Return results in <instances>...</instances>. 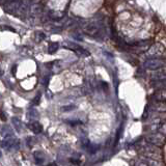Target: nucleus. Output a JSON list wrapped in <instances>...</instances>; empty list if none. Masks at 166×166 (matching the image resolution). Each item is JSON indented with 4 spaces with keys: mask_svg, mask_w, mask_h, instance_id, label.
<instances>
[{
    "mask_svg": "<svg viewBox=\"0 0 166 166\" xmlns=\"http://www.w3.org/2000/svg\"><path fill=\"white\" fill-rule=\"evenodd\" d=\"M48 166H57V165H56L55 163H50V164L48 165Z\"/></svg>",
    "mask_w": 166,
    "mask_h": 166,
    "instance_id": "obj_17",
    "label": "nucleus"
},
{
    "mask_svg": "<svg viewBox=\"0 0 166 166\" xmlns=\"http://www.w3.org/2000/svg\"><path fill=\"white\" fill-rule=\"evenodd\" d=\"M75 108H76L75 105H69V106H63L62 108V111H71L74 110Z\"/></svg>",
    "mask_w": 166,
    "mask_h": 166,
    "instance_id": "obj_12",
    "label": "nucleus"
},
{
    "mask_svg": "<svg viewBox=\"0 0 166 166\" xmlns=\"http://www.w3.org/2000/svg\"><path fill=\"white\" fill-rule=\"evenodd\" d=\"M2 157V153H1V150H0V158Z\"/></svg>",
    "mask_w": 166,
    "mask_h": 166,
    "instance_id": "obj_18",
    "label": "nucleus"
},
{
    "mask_svg": "<svg viewBox=\"0 0 166 166\" xmlns=\"http://www.w3.org/2000/svg\"><path fill=\"white\" fill-rule=\"evenodd\" d=\"M0 135H1L4 139L15 136L13 129L10 128V126H7V124H3V126L1 127V129H0Z\"/></svg>",
    "mask_w": 166,
    "mask_h": 166,
    "instance_id": "obj_4",
    "label": "nucleus"
},
{
    "mask_svg": "<svg viewBox=\"0 0 166 166\" xmlns=\"http://www.w3.org/2000/svg\"><path fill=\"white\" fill-rule=\"evenodd\" d=\"M48 81H49V78H45V80H44V84L47 86L48 85Z\"/></svg>",
    "mask_w": 166,
    "mask_h": 166,
    "instance_id": "obj_15",
    "label": "nucleus"
},
{
    "mask_svg": "<svg viewBox=\"0 0 166 166\" xmlns=\"http://www.w3.org/2000/svg\"><path fill=\"white\" fill-rule=\"evenodd\" d=\"M58 48H59V44L52 42V43L49 44V47H48V52H49L50 54H53V53H55V52L57 51Z\"/></svg>",
    "mask_w": 166,
    "mask_h": 166,
    "instance_id": "obj_9",
    "label": "nucleus"
},
{
    "mask_svg": "<svg viewBox=\"0 0 166 166\" xmlns=\"http://www.w3.org/2000/svg\"><path fill=\"white\" fill-rule=\"evenodd\" d=\"M1 146L6 150H17L20 147V141L16 137H10L5 138L1 141Z\"/></svg>",
    "mask_w": 166,
    "mask_h": 166,
    "instance_id": "obj_2",
    "label": "nucleus"
},
{
    "mask_svg": "<svg viewBox=\"0 0 166 166\" xmlns=\"http://www.w3.org/2000/svg\"><path fill=\"white\" fill-rule=\"evenodd\" d=\"M134 166H147V165L145 164V163H142V162H136L134 164Z\"/></svg>",
    "mask_w": 166,
    "mask_h": 166,
    "instance_id": "obj_14",
    "label": "nucleus"
},
{
    "mask_svg": "<svg viewBox=\"0 0 166 166\" xmlns=\"http://www.w3.org/2000/svg\"><path fill=\"white\" fill-rule=\"evenodd\" d=\"M148 53L153 56H159L161 54L164 53V47L161 44H155L154 46H152V48L150 49Z\"/></svg>",
    "mask_w": 166,
    "mask_h": 166,
    "instance_id": "obj_5",
    "label": "nucleus"
},
{
    "mask_svg": "<svg viewBox=\"0 0 166 166\" xmlns=\"http://www.w3.org/2000/svg\"><path fill=\"white\" fill-rule=\"evenodd\" d=\"M0 117H2V119H3V121H5V119H6V117L4 116L3 113H0Z\"/></svg>",
    "mask_w": 166,
    "mask_h": 166,
    "instance_id": "obj_16",
    "label": "nucleus"
},
{
    "mask_svg": "<svg viewBox=\"0 0 166 166\" xmlns=\"http://www.w3.org/2000/svg\"><path fill=\"white\" fill-rule=\"evenodd\" d=\"M33 158H34V161H36L38 164H42V163L45 161V158H44V154L42 152H36V153H33Z\"/></svg>",
    "mask_w": 166,
    "mask_h": 166,
    "instance_id": "obj_8",
    "label": "nucleus"
},
{
    "mask_svg": "<svg viewBox=\"0 0 166 166\" xmlns=\"http://www.w3.org/2000/svg\"><path fill=\"white\" fill-rule=\"evenodd\" d=\"M165 65V60L163 58L157 57V58H148L145 62V67L147 70H152V71H156Z\"/></svg>",
    "mask_w": 166,
    "mask_h": 166,
    "instance_id": "obj_1",
    "label": "nucleus"
},
{
    "mask_svg": "<svg viewBox=\"0 0 166 166\" xmlns=\"http://www.w3.org/2000/svg\"><path fill=\"white\" fill-rule=\"evenodd\" d=\"M12 123L13 124H14V127H15V129H16L18 132H20L21 131V127H22V124H21V121L19 119H17V117H13L12 119Z\"/></svg>",
    "mask_w": 166,
    "mask_h": 166,
    "instance_id": "obj_10",
    "label": "nucleus"
},
{
    "mask_svg": "<svg viewBox=\"0 0 166 166\" xmlns=\"http://www.w3.org/2000/svg\"><path fill=\"white\" fill-rule=\"evenodd\" d=\"M147 141L155 145H161L164 141V137L160 138V135H152L147 138Z\"/></svg>",
    "mask_w": 166,
    "mask_h": 166,
    "instance_id": "obj_7",
    "label": "nucleus"
},
{
    "mask_svg": "<svg viewBox=\"0 0 166 166\" xmlns=\"http://www.w3.org/2000/svg\"><path fill=\"white\" fill-rule=\"evenodd\" d=\"M40 98H41V95L39 93V95L36 96V97L34 98V100H33V104H34V105H38L39 103H40V100H41Z\"/></svg>",
    "mask_w": 166,
    "mask_h": 166,
    "instance_id": "obj_13",
    "label": "nucleus"
},
{
    "mask_svg": "<svg viewBox=\"0 0 166 166\" xmlns=\"http://www.w3.org/2000/svg\"><path fill=\"white\" fill-rule=\"evenodd\" d=\"M38 111L36 110L34 108H30L29 110H28V115H29V119H33L34 117H38Z\"/></svg>",
    "mask_w": 166,
    "mask_h": 166,
    "instance_id": "obj_11",
    "label": "nucleus"
},
{
    "mask_svg": "<svg viewBox=\"0 0 166 166\" xmlns=\"http://www.w3.org/2000/svg\"><path fill=\"white\" fill-rule=\"evenodd\" d=\"M63 46H64L65 48H67V49L74 51L75 53H77L79 56H89L88 51H86L85 49H83L81 46L77 45V44H75V43H72V42H65V43L63 44Z\"/></svg>",
    "mask_w": 166,
    "mask_h": 166,
    "instance_id": "obj_3",
    "label": "nucleus"
},
{
    "mask_svg": "<svg viewBox=\"0 0 166 166\" xmlns=\"http://www.w3.org/2000/svg\"><path fill=\"white\" fill-rule=\"evenodd\" d=\"M28 127H29L30 130L33 133H36V134H39V133L43 132V126H42L38 121H33V122H31V123H29Z\"/></svg>",
    "mask_w": 166,
    "mask_h": 166,
    "instance_id": "obj_6",
    "label": "nucleus"
}]
</instances>
